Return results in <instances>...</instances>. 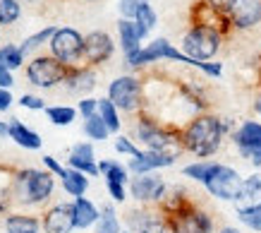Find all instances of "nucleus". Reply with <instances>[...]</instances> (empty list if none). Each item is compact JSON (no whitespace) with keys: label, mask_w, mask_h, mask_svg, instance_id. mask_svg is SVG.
<instances>
[{"label":"nucleus","mask_w":261,"mask_h":233,"mask_svg":"<svg viewBox=\"0 0 261 233\" xmlns=\"http://www.w3.org/2000/svg\"><path fill=\"white\" fill-rule=\"evenodd\" d=\"M232 130L228 118H218L214 113H197L182 125V147L185 152L194 154L199 161L214 156L223 147V139Z\"/></svg>","instance_id":"nucleus-1"},{"label":"nucleus","mask_w":261,"mask_h":233,"mask_svg":"<svg viewBox=\"0 0 261 233\" xmlns=\"http://www.w3.org/2000/svg\"><path fill=\"white\" fill-rule=\"evenodd\" d=\"M135 137H137V142L144 145V149L168 154V156H173V159H177V156L185 152L180 125L161 121V118H156V115H151V113H146V111L137 113Z\"/></svg>","instance_id":"nucleus-2"},{"label":"nucleus","mask_w":261,"mask_h":233,"mask_svg":"<svg viewBox=\"0 0 261 233\" xmlns=\"http://www.w3.org/2000/svg\"><path fill=\"white\" fill-rule=\"evenodd\" d=\"M161 60H173V63H180V65H187V67H194L199 73H204L206 77H221L223 75V63H197L192 60L190 56H185L180 49H175L173 43L166 39V36H159L153 39L151 43H146L139 53L135 56L125 58V63L132 67V70H139L144 65H151V63H161Z\"/></svg>","instance_id":"nucleus-3"},{"label":"nucleus","mask_w":261,"mask_h":233,"mask_svg":"<svg viewBox=\"0 0 261 233\" xmlns=\"http://www.w3.org/2000/svg\"><path fill=\"white\" fill-rule=\"evenodd\" d=\"M56 188L53 173L50 171L39 169H22L12 178V188H10V197L19 207H36L50 200Z\"/></svg>","instance_id":"nucleus-4"},{"label":"nucleus","mask_w":261,"mask_h":233,"mask_svg":"<svg viewBox=\"0 0 261 233\" xmlns=\"http://www.w3.org/2000/svg\"><path fill=\"white\" fill-rule=\"evenodd\" d=\"M223 41H225V36L218 29L190 25L187 32L182 34L180 51L185 56H190L192 60H197V63H214V58L218 56Z\"/></svg>","instance_id":"nucleus-5"},{"label":"nucleus","mask_w":261,"mask_h":233,"mask_svg":"<svg viewBox=\"0 0 261 233\" xmlns=\"http://www.w3.org/2000/svg\"><path fill=\"white\" fill-rule=\"evenodd\" d=\"M108 99L122 113H142L146 106V84L137 75H120L108 84Z\"/></svg>","instance_id":"nucleus-6"},{"label":"nucleus","mask_w":261,"mask_h":233,"mask_svg":"<svg viewBox=\"0 0 261 233\" xmlns=\"http://www.w3.org/2000/svg\"><path fill=\"white\" fill-rule=\"evenodd\" d=\"M50 56L58 58L67 67L84 65V34H80L72 27H58L53 39L48 41Z\"/></svg>","instance_id":"nucleus-7"},{"label":"nucleus","mask_w":261,"mask_h":233,"mask_svg":"<svg viewBox=\"0 0 261 233\" xmlns=\"http://www.w3.org/2000/svg\"><path fill=\"white\" fill-rule=\"evenodd\" d=\"M72 67H67L65 63H60L58 58H53L50 53L48 56H36L32 58V63H27V80L29 84L39 89H53L58 84H65L67 75H70Z\"/></svg>","instance_id":"nucleus-8"},{"label":"nucleus","mask_w":261,"mask_h":233,"mask_svg":"<svg viewBox=\"0 0 261 233\" xmlns=\"http://www.w3.org/2000/svg\"><path fill=\"white\" fill-rule=\"evenodd\" d=\"M242 180H245V178L240 176L232 166H228V164H216V169L211 171V176L206 178L204 188L216 200L235 202L240 195V188H242Z\"/></svg>","instance_id":"nucleus-9"},{"label":"nucleus","mask_w":261,"mask_h":233,"mask_svg":"<svg viewBox=\"0 0 261 233\" xmlns=\"http://www.w3.org/2000/svg\"><path fill=\"white\" fill-rule=\"evenodd\" d=\"M127 231L132 233H175L173 221L161 212L159 207L149 209V207H139L127 212Z\"/></svg>","instance_id":"nucleus-10"},{"label":"nucleus","mask_w":261,"mask_h":233,"mask_svg":"<svg viewBox=\"0 0 261 233\" xmlns=\"http://www.w3.org/2000/svg\"><path fill=\"white\" fill-rule=\"evenodd\" d=\"M127 190H129V195H132L139 204H144V207H151V204L159 207L168 193V183L159 173H146V176L132 178L129 185H127Z\"/></svg>","instance_id":"nucleus-11"},{"label":"nucleus","mask_w":261,"mask_h":233,"mask_svg":"<svg viewBox=\"0 0 261 233\" xmlns=\"http://www.w3.org/2000/svg\"><path fill=\"white\" fill-rule=\"evenodd\" d=\"M232 145L238 147L242 159H247L254 169H261V123L245 121L232 132Z\"/></svg>","instance_id":"nucleus-12"},{"label":"nucleus","mask_w":261,"mask_h":233,"mask_svg":"<svg viewBox=\"0 0 261 233\" xmlns=\"http://www.w3.org/2000/svg\"><path fill=\"white\" fill-rule=\"evenodd\" d=\"M113 53H115V39L108 32L96 29L84 36V65L98 67V65L108 63Z\"/></svg>","instance_id":"nucleus-13"},{"label":"nucleus","mask_w":261,"mask_h":233,"mask_svg":"<svg viewBox=\"0 0 261 233\" xmlns=\"http://www.w3.org/2000/svg\"><path fill=\"white\" fill-rule=\"evenodd\" d=\"M170 221H173L175 233H216L214 217L199 204H192L190 209L180 212Z\"/></svg>","instance_id":"nucleus-14"},{"label":"nucleus","mask_w":261,"mask_h":233,"mask_svg":"<svg viewBox=\"0 0 261 233\" xmlns=\"http://www.w3.org/2000/svg\"><path fill=\"white\" fill-rule=\"evenodd\" d=\"M228 19L232 32H249L261 25V0H235L228 10Z\"/></svg>","instance_id":"nucleus-15"},{"label":"nucleus","mask_w":261,"mask_h":233,"mask_svg":"<svg viewBox=\"0 0 261 233\" xmlns=\"http://www.w3.org/2000/svg\"><path fill=\"white\" fill-rule=\"evenodd\" d=\"M190 25H201V27H211V29H218L223 36H228L232 32L230 27L228 15H223L218 10H214L206 0H197L190 10Z\"/></svg>","instance_id":"nucleus-16"},{"label":"nucleus","mask_w":261,"mask_h":233,"mask_svg":"<svg viewBox=\"0 0 261 233\" xmlns=\"http://www.w3.org/2000/svg\"><path fill=\"white\" fill-rule=\"evenodd\" d=\"M77 228L74 221V204L60 202L43 214V231L46 233H72Z\"/></svg>","instance_id":"nucleus-17"},{"label":"nucleus","mask_w":261,"mask_h":233,"mask_svg":"<svg viewBox=\"0 0 261 233\" xmlns=\"http://www.w3.org/2000/svg\"><path fill=\"white\" fill-rule=\"evenodd\" d=\"M146 36H149V32H146L139 22H135V19H122V17L118 19V41H120V49H122L125 58L139 53V51L144 49L142 41L146 39Z\"/></svg>","instance_id":"nucleus-18"},{"label":"nucleus","mask_w":261,"mask_h":233,"mask_svg":"<svg viewBox=\"0 0 261 233\" xmlns=\"http://www.w3.org/2000/svg\"><path fill=\"white\" fill-rule=\"evenodd\" d=\"M173 164H175V159L168 156V154L142 149L135 159H129L127 169H129V173H135V176H146V173H156V171H161V169H168V166H173Z\"/></svg>","instance_id":"nucleus-19"},{"label":"nucleus","mask_w":261,"mask_h":233,"mask_svg":"<svg viewBox=\"0 0 261 233\" xmlns=\"http://www.w3.org/2000/svg\"><path fill=\"white\" fill-rule=\"evenodd\" d=\"M232 204H235V212H245V209H254L261 204V173L259 171L242 180L238 200L232 202Z\"/></svg>","instance_id":"nucleus-20"},{"label":"nucleus","mask_w":261,"mask_h":233,"mask_svg":"<svg viewBox=\"0 0 261 233\" xmlns=\"http://www.w3.org/2000/svg\"><path fill=\"white\" fill-rule=\"evenodd\" d=\"M65 87L74 91V94H89L96 89V70L89 67V65H80V67H72L67 80H65Z\"/></svg>","instance_id":"nucleus-21"},{"label":"nucleus","mask_w":261,"mask_h":233,"mask_svg":"<svg viewBox=\"0 0 261 233\" xmlns=\"http://www.w3.org/2000/svg\"><path fill=\"white\" fill-rule=\"evenodd\" d=\"M60 183H63L65 193L72 195V197H84V193L89 190V176L77 169H70V166H65Z\"/></svg>","instance_id":"nucleus-22"},{"label":"nucleus","mask_w":261,"mask_h":233,"mask_svg":"<svg viewBox=\"0 0 261 233\" xmlns=\"http://www.w3.org/2000/svg\"><path fill=\"white\" fill-rule=\"evenodd\" d=\"M74 221H77V228H89V226H96L98 217H101V209H96V204L87 197H74Z\"/></svg>","instance_id":"nucleus-23"},{"label":"nucleus","mask_w":261,"mask_h":233,"mask_svg":"<svg viewBox=\"0 0 261 233\" xmlns=\"http://www.w3.org/2000/svg\"><path fill=\"white\" fill-rule=\"evenodd\" d=\"M10 139H15L24 149H41V135H36L34 130H29L22 121L12 118L10 121Z\"/></svg>","instance_id":"nucleus-24"},{"label":"nucleus","mask_w":261,"mask_h":233,"mask_svg":"<svg viewBox=\"0 0 261 233\" xmlns=\"http://www.w3.org/2000/svg\"><path fill=\"white\" fill-rule=\"evenodd\" d=\"M98 173L103 176L106 183H118V185H129V169L122 166L120 161H113V159H103L98 161Z\"/></svg>","instance_id":"nucleus-25"},{"label":"nucleus","mask_w":261,"mask_h":233,"mask_svg":"<svg viewBox=\"0 0 261 233\" xmlns=\"http://www.w3.org/2000/svg\"><path fill=\"white\" fill-rule=\"evenodd\" d=\"M41 219L32 214H10L5 219V231L8 233H39L41 231Z\"/></svg>","instance_id":"nucleus-26"},{"label":"nucleus","mask_w":261,"mask_h":233,"mask_svg":"<svg viewBox=\"0 0 261 233\" xmlns=\"http://www.w3.org/2000/svg\"><path fill=\"white\" fill-rule=\"evenodd\" d=\"M96 233H122V226H120V219L113 204L101 207V217L96 221Z\"/></svg>","instance_id":"nucleus-27"},{"label":"nucleus","mask_w":261,"mask_h":233,"mask_svg":"<svg viewBox=\"0 0 261 233\" xmlns=\"http://www.w3.org/2000/svg\"><path fill=\"white\" fill-rule=\"evenodd\" d=\"M98 115L103 118V123L108 125V130L111 132H120V128H122V121H120V111L115 108V104H113L111 99H98Z\"/></svg>","instance_id":"nucleus-28"},{"label":"nucleus","mask_w":261,"mask_h":233,"mask_svg":"<svg viewBox=\"0 0 261 233\" xmlns=\"http://www.w3.org/2000/svg\"><path fill=\"white\" fill-rule=\"evenodd\" d=\"M84 135H87L89 139H94V142H103V139H108L113 132L108 130V125L103 123L101 115L96 113V115H91V118L84 121Z\"/></svg>","instance_id":"nucleus-29"},{"label":"nucleus","mask_w":261,"mask_h":233,"mask_svg":"<svg viewBox=\"0 0 261 233\" xmlns=\"http://www.w3.org/2000/svg\"><path fill=\"white\" fill-rule=\"evenodd\" d=\"M216 164H218V161H208V159L194 161V164H187V166L182 169V173H185L187 178H192V180H197V183L204 185L206 178L211 176V171L216 169Z\"/></svg>","instance_id":"nucleus-30"},{"label":"nucleus","mask_w":261,"mask_h":233,"mask_svg":"<svg viewBox=\"0 0 261 233\" xmlns=\"http://www.w3.org/2000/svg\"><path fill=\"white\" fill-rule=\"evenodd\" d=\"M77 108H72V106H48L46 108V115L48 121L53 123V125H72L74 118H77Z\"/></svg>","instance_id":"nucleus-31"},{"label":"nucleus","mask_w":261,"mask_h":233,"mask_svg":"<svg viewBox=\"0 0 261 233\" xmlns=\"http://www.w3.org/2000/svg\"><path fill=\"white\" fill-rule=\"evenodd\" d=\"M56 29L58 27H43L41 32H36V34H32V36H27V39L22 41V53L27 56V53H32V51H36V49H41L43 43H48V41L53 39V34H56Z\"/></svg>","instance_id":"nucleus-32"},{"label":"nucleus","mask_w":261,"mask_h":233,"mask_svg":"<svg viewBox=\"0 0 261 233\" xmlns=\"http://www.w3.org/2000/svg\"><path fill=\"white\" fill-rule=\"evenodd\" d=\"M0 63L5 65L8 70H17V67H22V63H24L22 49H19L17 43H5V46H0Z\"/></svg>","instance_id":"nucleus-33"},{"label":"nucleus","mask_w":261,"mask_h":233,"mask_svg":"<svg viewBox=\"0 0 261 233\" xmlns=\"http://www.w3.org/2000/svg\"><path fill=\"white\" fill-rule=\"evenodd\" d=\"M19 17H22L19 0H0V27L15 25Z\"/></svg>","instance_id":"nucleus-34"},{"label":"nucleus","mask_w":261,"mask_h":233,"mask_svg":"<svg viewBox=\"0 0 261 233\" xmlns=\"http://www.w3.org/2000/svg\"><path fill=\"white\" fill-rule=\"evenodd\" d=\"M235 214H238L242 226H247L249 231L261 233V204L254 209H245V212H235Z\"/></svg>","instance_id":"nucleus-35"},{"label":"nucleus","mask_w":261,"mask_h":233,"mask_svg":"<svg viewBox=\"0 0 261 233\" xmlns=\"http://www.w3.org/2000/svg\"><path fill=\"white\" fill-rule=\"evenodd\" d=\"M151 0H118V12L122 19H135L144 5H149Z\"/></svg>","instance_id":"nucleus-36"},{"label":"nucleus","mask_w":261,"mask_h":233,"mask_svg":"<svg viewBox=\"0 0 261 233\" xmlns=\"http://www.w3.org/2000/svg\"><path fill=\"white\" fill-rule=\"evenodd\" d=\"M135 22H139V25L146 29V32H153L156 29V25H159V15H156V10H153V5H144L142 10H139V15L135 17Z\"/></svg>","instance_id":"nucleus-37"},{"label":"nucleus","mask_w":261,"mask_h":233,"mask_svg":"<svg viewBox=\"0 0 261 233\" xmlns=\"http://www.w3.org/2000/svg\"><path fill=\"white\" fill-rule=\"evenodd\" d=\"M113 145H115V152L122 154V156H129V159H135L137 154L142 152V149L135 145V139H132V137H125V135H118Z\"/></svg>","instance_id":"nucleus-38"},{"label":"nucleus","mask_w":261,"mask_h":233,"mask_svg":"<svg viewBox=\"0 0 261 233\" xmlns=\"http://www.w3.org/2000/svg\"><path fill=\"white\" fill-rule=\"evenodd\" d=\"M70 159L74 161H96V154H94V145L91 142H77V145L72 147L70 152Z\"/></svg>","instance_id":"nucleus-39"},{"label":"nucleus","mask_w":261,"mask_h":233,"mask_svg":"<svg viewBox=\"0 0 261 233\" xmlns=\"http://www.w3.org/2000/svg\"><path fill=\"white\" fill-rule=\"evenodd\" d=\"M77 111H80V115L87 121V118H91V115H96L98 113V99H91V97H84L80 101V106H77Z\"/></svg>","instance_id":"nucleus-40"},{"label":"nucleus","mask_w":261,"mask_h":233,"mask_svg":"<svg viewBox=\"0 0 261 233\" xmlns=\"http://www.w3.org/2000/svg\"><path fill=\"white\" fill-rule=\"evenodd\" d=\"M19 104H22V108H29V111H43L46 108V101L36 94H22Z\"/></svg>","instance_id":"nucleus-41"},{"label":"nucleus","mask_w":261,"mask_h":233,"mask_svg":"<svg viewBox=\"0 0 261 233\" xmlns=\"http://www.w3.org/2000/svg\"><path fill=\"white\" fill-rule=\"evenodd\" d=\"M106 190L113 197V202H125L127 200V185H118V183H106Z\"/></svg>","instance_id":"nucleus-42"},{"label":"nucleus","mask_w":261,"mask_h":233,"mask_svg":"<svg viewBox=\"0 0 261 233\" xmlns=\"http://www.w3.org/2000/svg\"><path fill=\"white\" fill-rule=\"evenodd\" d=\"M43 164H46V169L50 171V173H53V176H63V171H65V166L63 164H60V161H56V156H50V154H46V156H43Z\"/></svg>","instance_id":"nucleus-43"},{"label":"nucleus","mask_w":261,"mask_h":233,"mask_svg":"<svg viewBox=\"0 0 261 233\" xmlns=\"http://www.w3.org/2000/svg\"><path fill=\"white\" fill-rule=\"evenodd\" d=\"M15 84V77H12V70H8L5 65L0 63V89H10Z\"/></svg>","instance_id":"nucleus-44"},{"label":"nucleus","mask_w":261,"mask_h":233,"mask_svg":"<svg viewBox=\"0 0 261 233\" xmlns=\"http://www.w3.org/2000/svg\"><path fill=\"white\" fill-rule=\"evenodd\" d=\"M208 5L214 10H218V12H223V15H228V10L235 5V0H206Z\"/></svg>","instance_id":"nucleus-45"},{"label":"nucleus","mask_w":261,"mask_h":233,"mask_svg":"<svg viewBox=\"0 0 261 233\" xmlns=\"http://www.w3.org/2000/svg\"><path fill=\"white\" fill-rule=\"evenodd\" d=\"M12 94H10V89H0V111H8L10 106H12Z\"/></svg>","instance_id":"nucleus-46"},{"label":"nucleus","mask_w":261,"mask_h":233,"mask_svg":"<svg viewBox=\"0 0 261 233\" xmlns=\"http://www.w3.org/2000/svg\"><path fill=\"white\" fill-rule=\"evenodd\" d=\"M254 113L261 118V89L256 91V97H254Z\"/></svg>","instance_id":"nucleus-47"},{"label":"nucleus","mask_w":261,"mask_h":233,"mask_svg":"<svg viewBox=\"0 0 261 233\" xmlns=\"http://www.w3.org/2000/svg\"><path fill=\"white\" fill-rule=\"evenodd\" d=\"M0 137H10V123L0 121Z\"/></svg>","instance_id":"nucleus-48"},{"label":"nucleus","mask_w":261,"mask_h":233,"mask_svg":"<svg viewBox=\"0 0 261 233\" xmlns=\"http://www.w3.org/2000/svg\"><path fill=\"white\" fill-rule=\"evenodd\" d=\"M218 233H242V231H238V228H232V226H223Z\"/></svg>","instance_id":"nucleus-49"},{"label":"nucleus","mask_w":261,"mask_h":233,"mask_svg":"<svg viewBox=\"0 0 261 233\" xmlns=\"http://www.w3.org/2000/svg\"><path fill=\"white\" fill-rule=\"evenodd\" d=\"M122 233H132V231H122Z\"/></svg>","instance_id":"nucleus-50"}]
</instances>
